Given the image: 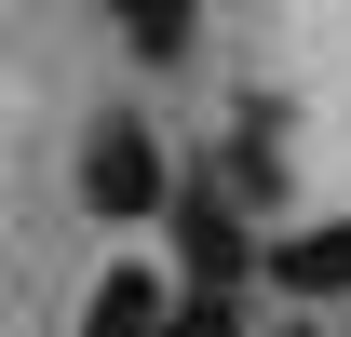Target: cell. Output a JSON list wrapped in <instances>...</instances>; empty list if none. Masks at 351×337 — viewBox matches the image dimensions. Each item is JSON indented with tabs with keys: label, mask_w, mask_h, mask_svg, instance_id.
Wrapping results in <instances>:
<instances>
[{
	"label": "cell",
	"mask_w": 351,
	"mask_h": 337,
	"mask_svg": "<svg viewBox=\"0 0 351 337\" xmlns=\"http://www.w3.org/2000/svg\"><path fill=\"white\" fill-rule=\"evenodd\" d=\"M162 189H176V175H162V135H149V122H95L82 135V203L108 216V229L162 216Z\"/></svg>",
	"instance_id": "6da1fadb"
},
{
	"label": "cell",
	"mask_w": 351,
	"mask_h": 337,
	"mask_svg": "<svg viewBox=\"0 0 351 337\" xmlns=\"http://www.w3.org/2000/svg\"><path fill=\"white\" fill-rule=\"evenodd\" d=\"M257 270H270V297H351V216H338V229H298V243H270Z\"/></svg>",
	"instance_id": "7a4b0ae2"
},
{
	"label": "cell",
	"mask_w": 351,
	"mask_h": 337,
	"mask_svg": "<svg viewBox=\"0 0 351 337\" xmlns=\"http://www.w3.org/2000/svg\"><path fill=\"white\" fill-rule=\"evenodd\" d=\"M108 14H122V41L149 54V68H176V54L203 41V0H108Z\"/></svg>",
	"instance_id": "3957f363"
},
{
	"label": "cell",
	"mask_w": 351,
	"mask_h": 337,
	"mask_svg": "<svg viewBox=\"0 0 351 337\" xmlns=\"http://www.w3.org/2000/svg\"><path fill=\"white\" fill-rule=\"evenodd\" d=\"M95 324H176V284L162 270H108L95 284Z\"/></svg>",
	"instance_id": "277c9868"
}]
</instances>
